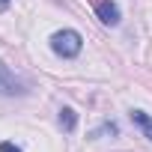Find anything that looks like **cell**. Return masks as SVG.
<instances>
[{"mask_svg":"<svg viewBox=\"0 0 152 152\" xmlns=\"http://www.w3.org/2000/svg\"><path fill=\"white\" fill-rule=\"evenodd\" d=\"M24 84L21 78H15V75L9 72V66L0 60V96H24Z\"/></svg>","mask_w":152,"mask_h":152,"instance_id":"cell-2","label":"cell"},{"mask_svg":"<svg viewBox=\"0 0 152 152\" xmlns=\"http://www.w3.org/2000/svg\"><path fill=\"white\" fill-rule=\"evenodd\" d=\"M81 48H84V39H81L78 30H57V33L51 36V51H54L57 57H63V60L78 57Z\"/></svg>","mask_w":152,"mask_h":152,"instance_id":"cell-1","label":"cell"},{"mask_svg":"<svg viewBox=\"0 0 152 152\" xmlns=\"http://www.w3.org/2000/svg\"><path fill=\"white\" fill-rule=\"evenodd\" d=\"M0 152H21V149L12 146V143H0Z\"/></svg>","mask_w":152,"mask_h":152,"instance_id":"cell-6","label":"cell"},{"mask_svg":"<svg viewBox=\"0 0 152 152\" xmlns=\"http://www.w3.org/2000/svg\"><path fill=\"white\" fill-rule=\"evenodd\" d=\"M9 6V0H0V9H6Z\"/></svg>","mask_w":152,"mask_h":152,"instance_id":"cell-7","label":"cell"},{"mask_svg":"<svg viewBox=\"0 0 152 152\" xmlns=\"http://www.w3.org/2000/svg\"><path fill=\"white\" fill-rule=\"evenodd\" d=\"M75 125H78V113L72 107H60V128L63 131H75Z\"/></svg>","mask_w":152,"mask_h":152,"instance_id":"cell-5","label":"cell"},{"mask_svg":"<svg viewBox=\"0 0 152 152\" xmlns=\"http://www.w3.org/2000/svg\"><path fill=\"white\" fill-rule=\"evenodd\" d=\"M96 15L104 21V24H119V6L113 3V0H99V3H96Z\"/></svg>","mask_w":152,"mask_h":152,"instance_id":"cell-3","label":"cell"},{"mask_svg":"<svg viewBox=\"0 0 152 152\" xmlns=\"http://www.w3.org/2000/svg\"><path fill=\"white\" fill-rule=\"evenodd\" d=\"M131 119H134V125L152 140V116L149 113H143V110H131Z\"/></svg>","mask_w":152,"mask_h":152,"instance_id":"cell-4","label":"cell"}]
</instances>
